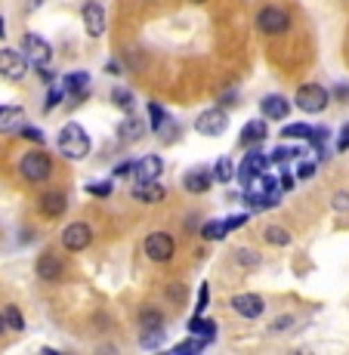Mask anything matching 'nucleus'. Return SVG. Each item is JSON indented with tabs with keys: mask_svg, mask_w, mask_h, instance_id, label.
<instances>
[{
	"mask_svg": "<svg viewBox=\"0 0 349 355\" xmlns=\"http://www.w3.org/2000/svg\"><path fill=\"white\" fill-rule=\"evenodd\" d=\"M56 146H59V152H62L65 158L80 161V158L90 155V136L84 133V127L80 124H65L62 133H59V139H56Z\"/></svg>",
	"mask_w": 349,
	"mask_h": 355,
	"instance_id": "f257e3e1",
	"label": "nucleus"
},
{
	"mask_svg": "<svg viewBox=\"0 0 349 355\" xmlns=\"http://www.w3.org/2000/svg\"><path fill=\"white\" fill-rule=\"evenodd\" d=\"M19 173H22L28 182H46L50 180V173H53L50 155H44V152L22 155V161H19Z\"/></svg>",
	"mask_w": 349,
	"mask_h": 355,
	"instance_id": "f03ea898",
	"label": "nucleus"
},
{
	"mask_svg": "<svg viewBox=\"0 0 349 355\" xmlns=\"http://www.w3.org/2000/svg\"><path fill=\"white\" fill-rule=\"evenodd\" d=\"M327 90L321 84H306V87H300L297 90V108H303L306 114H318V112H325L327 108Z\"/></svg>",
	"mask_w": 349,
	"mask_h": 355,
	"instance_id": "7ed1b4c3",
	"label": "nucleus"
},
{
	"mask_svg": "<svg viewBox=\"0 0 349 355\" xmlns=\"http://www.w3.org/2000/svg\"><path fill=\"white\" fill-rule=\"evenodd\" d=\"M257 28L263 34H284L291 28V16H287V10H282V6H263L257 16Z\"/></svg>",
	"mask_w": 349,
	"mask_h": 355,
	"instance_id": "20e7f679",
	"label": "nucleus"
},
{
	"mask_svg": "<svg viewBox=\"0 0 349 355\" xmlns=\"http://www.w3.org/2000/svg\"><path fill=\"white\" fill-rule=\"evenodd\" d=\"M22 50H25V59H28V65H34V68H44L53 59L50 44H46L40 34H25Z\"/></svg>",
	"mask_w": 349,
	"mask_h": 355,
	"instance_id": "39448f33",
	"label": "nucleus"
},
{
	"mask_svg": "<svg viewBox=\"0 0 349 355\" xmlns=\"http://www.w3.org/2000/svg\"><path fill=\"white\" fill-rule=\"evenodd\" d=\"M173 238L167 235V232H152V235L146 238V257L155 259V263H167L170 257H173Z\"/></svg>",
	"mask_w": 349,
	"mask_h": 355,
	"instance_id": "423d86ee",
	"label": "nucleus"
},
{
	"mask_svg": "<svg viewBox=\"0 0 349 355\" xmlns=\"http://www.w3.org/2000/svg\"><path fill=\"white\" fill-rule=\"evenodd\" d=\"M225 124H229V114H225L223 108H207V112L198 114L195 130L204 136H220V133H225Z\"/></svg>",
	"mask_w": 349,
	"mask_h": 355,
	"instance_id": "0eeeda50",
	"label": "nucleus"
},
{
	"mask_svg": "<svg viewBox=\"0 0 349 355\" xmlns=\"http://www.w3.org/2000/svg\"><path fill=\"white\" fill-rule=\"evenodd\" d=\"M266 167H269V158L259 152H250L248 158L241 161V167H238V182H241L244 189H250L257 182V176L266 173Z\"/></svg>",
	"mask_w": 349,
	"mask_h": 355,
	"instance_id": "6e6552de",
	"label": "nucleus"
},
{
	"mask_svg": "<svg viewBox=\"0 0 349 355\" xmlns=\"http://www.w3.org/2000/svg\"><path fill=\"white\" fill-rule=\"evenodd\" d=\"M90 241H93V229L87 226V223H71V226L62 232V244H65V250H71V254L87 250Z\"/></svg>",
	"mask_w": 349,
	"mask_h": 355,
	"instance_id": "1a4fd4ad",
	"label": "nucleus"
},
{
	"mask_svg": "<svg viewBox=\"0 0 349 355\" xmlns=\"http://www.w3.org/2000/svg\"><path fill=\"white\" fill-rule=\"evenodd\" d=\"M28 71V59L19 56L16 50H0V74L6 80H22Z\"/></svg>",
	"mask_w": 349,
	"mask_h": 355,
	"instance_id": "9d476101",
	"label": "nucleus"
},
{
	"mask_svg": "<svg viewBox=\"0 0 349 355\" xmlns=\"http://www.w3.org/2000/svg\"><path fill=\"white\" fill-rule=\"evenodd\" d=\"M210 186H214V170H207V167H191L189 173L182 176V189H186L189 195H204Z\"/></svg>",
	"mask_w": 349,
	"mask_h": 355,
	"instance_id": "9b49d317",
	"label": "nucleus"
},
{
	"mask_svg": "<svg viewBox=\"0 0 349 355\" xmlns=\"http://www.w3.org/2000/svg\"><path fill=\"white\" fill-rule=\"evenodd\" d=\"M232 309H235L241 318H259L266 309V303H263V297H257V293H238V297H232Z\"/></svg>",
	"mask_w": 349,
	"mask_h": 355,
	"instance_id": "f8f14e48",
	"label": "nucleus"
},
{
	"mask_svg": "<svg viewBox=\"0 0 349 355\" xmlns=\"http://www.w3.org/2000/svg\"><path fill=\"white\" fill-rule=\"evenodd\" d=\"M84 25H87V34L90 37H102V31H105V10H102V3H84Z\"/></svg>",
	"mask_w": 349,
	"mask_h": 355,
	"instance_id": "ddd939ff",
	"label": "nucleus"
},
{
	"mask_svg": "<svg viewBox=\"0 0 349 355\" xmlns=\"http://www.w3.org/2000/svg\"><path fill=\"white\" fill-rule=\"evenodd\" d=\"M37 275L44 278V282H59V278L65 275L62 257H56V254H40V259H37Z\"/></svg>",
	"mask_w": 349,
	"mask_h": 355,
	"instance_id": "4468645a",
	"label": "nucleus"
},
{
	"mask_svg": "<svg viewBox=\"0 0 349 355\" xmlns=\"http://www.w3.org/2000/svg\"><path fill=\"white\" fill-rule=\"evenodd\" d=\"M259 108H263V118H272V121H284L291 114V102L284 96H278V93L259 99Z\"/></svg>",
	"mask_w": 349,
	"mask_h": 355,
	"instance_id": "2eb2a0df",
	"label": "nucleus"
},
{
	"mask_svg": "<svg viewBox=\"0 0 349 355\" xmlns=\"http://www.w3.org/2000/svg\"><path fill=\"white\" fill-rule=\"evenodd\" d=\"M161 170H164V161L158 155H146V158L133 167V173H136V182H152L161 176Z\"/></svg>",
	"mask_w": 349,
	"mask_h": 355,
	"instance_id": "dca6fc26",
	"label": "nucleus"
},
{
	"mask_svg": "<svg viewBox=\"0 0 349 355\" xmlns=\"http://www.w3.org/2000/svg\"><path fill=\"white\" fill-rule=\"evenodd\" d=\"M68 207V198L62 192H46L44 198H40V214L50 216V220H56V216H62Z\"/></svg>",
	"mask_w": 349,
	"mask_h": 355,
	"instance_id": "f3484780",
	"label": "nucleus"
},
{
	"mask_svg": "<svg viewBox=\"0 0 349 355\" xmlns=\"http://www.w3.org/2000/svg\"><path fill=\"white\" fill-rule=\"evenodd\" d=\"M25 124V112L19 105H0V133H12Z\"/></svg>",
	"mask_w": 349,
	"mask_h": 355,
	"instance_id": "a211bd4d",
	"label": "nucleus"
},
{
	"mask_svg": "<svg viewBox=\"0 0 349 355\" xmlns=\"http://www.w3.org/2000/svg\"><path fill=\"white\" fill-rule=\"evenodd\" d=\"M278 195L282 192H254V189H244V204L250 210H269L278 204Z\"/></svg>",
	"mask_w": 349,
	"mask_h": 355,
	"instance_id": "6ab92c4d",
	"label": "nucleus"
},
{
	"mask_svg": "<svg viewBox=\"0 0 349 355\" xmlns=\"http://www.w3.org/2000/svg\"><path fill=\"white\" fill-rule=\"evenodd\" d=\"M133 198H136V201H146V204H158V201H164V189L158 186V180H152V182H136Z\"/></svg>",
	"mask_w": 349,
	"mask_h": 355,
	"instance_id": "aec40b11",
	"label": "nucleus"
},
{
	"mask_svg": "<svg viewBox=\"0 0 349 355\" xmlns=\"http://www.w3.org/2000/svg\"><path fill=\"white\" fill-rule=\"evenodd\" d=\"M87 87H90V74L87 71H71V74H65L62 78V90L71 93V96H78V93L84 96Z\"/></svg>",
	"mask_w": 349,
	"mask_h": 355,
	"instance_id": "412c9836",
	"label": "nucleus"
},
{
	"mask_svg": "<svg viewBox=\"0 0 349 355\" xmlns=\"http://www.w3.org/2000/svg\"><path fill=\"white\" fill-rule=\"evenodd\" d=\"M142 136H146V124H142L139 118H133V112H130L127 121L121 124V139L124 142H139Z\"/></svg>",
	"mask_w": 349,
	"mask_h": 355,
	"instance_id": "4be33fe9",
	"label": "nucleus"
},
{
	"mask_svg": "<svg viewBox=\"0 0 349 355\" xmlns=\"http://www.w3.org/2000/svg\"><path fill=\"white\" fill-rule=\"evenodd\" d=\"M266 139V121H248L241 130V142L250 146V142H263Z\"/></svg>",
	"mask_w": 349,
	"mask_h": 355,
	"instance_id": "5701e85b",
	"label": "nucleus"
},
{
	"mask_svg": "<svg viewBox=\"0 0 349 355\" xmlns=\"http://www.w3.org/2000/svg\"><path fill=\"white\" fill-rule=\"evenodd\" d=\"M189 331H191V334H198V337H207V340H214L216 324L210 322V318H204V312H198V315L189 322Z\"/></svg>",
	"mask_w": 349,
	"mask_h": 355,
	"instance_id": "b1692460",
	"label": "nucleus"
},
{
	"mask_svg": "<svg viewBox=\"0 0 349 355\" xmlns=\"http://www.w3.org/2000/svg\"><path fill=\"white\" fill-rule=\"evenodd\" d=\"M207 343H210L207 337H198V334H195V337H191V340H182V343H176V346H173V352H176V355L204 352V349H207Z\"/></svg>",
	"mask_w": 349,
	"mask_h": 355,
	"instance_id": "393cba45",
	"label": "nucleus"
},
{
	"mask_svg": "<svg viewBox=\"0 0 349 355\" xmlns=\"http://www.w3.org/2000/svg\"><path fill=\"white\" fill-rule=\"evenodd\" d=\"M282 136H284V139H300V142H309L312 127H309V124H287V127L282 130Z\"/></svg>",
	"mask_w": 349,
	"mask_h": 355,
	"instance_id": "a878e982",
	"label": "nucleus"
},
{
	"mask_svg": "<svg viewBox=\"0 0 349 355\" xmlns=\"http://www.w3.org/2000/svg\"><path fill=\"white\" fill-rule=\"evenodd\" d=\"M112 102H114L118 108H124V112L130 114V112H133V102H136V96H133L130 90H124V87H114V90H112Z\"/></svg>",
	"mask_w": 349,
	"mask_h": 355,
	"instance_id": "bb28decb",
	"label": "nucleus"
},
{
	"mask_svg": "<svg viewBox=\"0 0 349 355\" xmlns=\"http://www.w3.org/2000/svg\"><path fill=\"white\" fill-rule=\"evenodd\" d=\"M229 232H225V223L223 220H210L207 226L201 229V238H207V241H220V238H225Z\"/></svg>",
	"mask_w": 349,
	"mask_h": 355,
	"instance_id": "cd10ccee",
	"label": "nucleus"
},
{
	"mask_svg": "<svg viewBox=\"0 0 349 355\" xmlns=\"http://www.w3.org/2000/svg\"><path fill=\"white\" fill-rule=\"evenodd\" d=\"M148 121H152V130H164L170 124L167 121V112L158 105V102H148Z\"/></svg>",
	"mask_w": 349,
	"mask_h": 355,
	"instance_id": "c85d7f7f",
	"label": "nucleus"
},
{
	"mask_svg": "<svg viewBox=\"0 0 349 355\" xmlns=\"http://www.w3.org/2000/svg\"><path fill=\"white\" fill-rule=\"evenodd\" d=\"M232 173H235V167H232L229 158H220L214 167V182H232Z\"/></svg>",
	"mask_w": 349,
	"mask_h": 355,
	"instance_id": "c756f323",
	"label": "nucleus"
},
{
	"mask_svg": "<svg viewBox=\"0 0 349 355\" xmlns=\"http://www.w3.org/2000/svg\"><path fill=\"white\" fill-rule=\"evenodd\" d=\"M235 263L244 266V269H257V266H259V254H257V250L241 248V250H235Z\"/></svg>",
	"mask_w": 349,
	"mask_h": 355,
	"instance_id": "7c9ffc66",
	"label": "nucleus"
},
{
	"mask_svg": "<svg viewBox=\"0 0 349 355\" xmlns=\"http://www.w3.org/2000/svg\"><path fill=\"white\" fill-rule=\"evenodd\" d=\"M291 158H303V152H300V148H287V146H278L275 152L269 155V161H275V164H287Z\"/></svg>",
	"mask_w": 349,
	"mask_h": 355,
	"instance_id": "2f4dec72",
	"label": "nucleus"
},
{
	"mask_svg": "<svg viewBox=\"0 0 349 355\" xmlns=\"http://www.w3.org/2000/svg\"><path fill=\"white\" fill-rule=\"evenodd\" d=\"M266 241H269V244H278V248H284V244H291V235H287L282 226H269V229H266Z\"/></svg>",
	"mask_w": 349,
	"mask_h": 355,
	"instance_id": "473e14b6",
	"label": "nucleus"
},
{
	"mask_svg": "<svg viewBox=\"0 0 349 355\" xmlns=\"http://www.w3.org/2000/svg\"><path fill=\"white\" fill-rule=\"evenodd\" d=\"M3 322L10 324L12 331H25V322H22V315H19L16 306H6V309H3Z\"/></svg>",
	"mask_w": 349,
	"mask_h": 355,
	"instance_id": "72a5a7b5",
	"label": "nucleus"
},
{
	"mask_svg": "<svg viewBox=\"0 0 349 355\" xmlns=\"http://www.w3.org/2000/svg\"><path fill=\"white\" fill-rule=\"evenodd\" d=\"M139 322H142V331H158V327H164L161 312H142Z\"/></svg>",
	"mask_w": 349,
	"mask_h": 355,
	"instance_id": "f704fd0d",
	"label": "nucleus"
},
{
	"mask_svg": "<svg viewBox=\"0 0 349 355\" xmlns=\"http://www.w3.org/2000/svg\"><path fill=\"white\" fill-rule=\"evenodd\" d=\"M161 340H164V334H161V327H158V331H155V334H142V340H139V343L142 346H146V349H158V346H161Z\"/></svg>",
	"mask_w": 349,
	"mask_h": 355,
	"instance_id": "c9c22d12",
	"label": "nucleus"
},
{
	"mask_svg": "<svg viewBox=\"0 0 349 355\" xmlns=\"http://www.w3.org/2000/svg\"><path fill=\"white\" fill-rule=\"evenodd\" d=\"M257 180H259V189H263V192H282V189H278V180H275V176L259 173Z\"/></svg>",
	"mask_w": 349,
	"mask_h": 355,
	"instance_id": "e433bc0d",
	"label": "nucleus"
},
{
	"mask_svg": "<svg viewBox=\"0 0 349 355\" xmlns=\"http://www.w3.org/2000/svg\"><path fill=\"white\" fill-rule=\"evenodd\" d=\"M87 192L96 195V198H108V195H112V182H90V186H87Z\"/></svg>",
	"mask_w": 349,
	"mask_h": 355,
	"instance_id": "4c0bfd02",
	"label": "nucleus"
},
{
	"mask_svg": "<svg viewBox=\"0 0 349 355\" xmlns=\"http://www.w3.org/2000/svg\"><path fill=\"white\" fill-rule=\"evenodd\" d=\"M62 96H65L62 87H53V90L46 93V112H53V108H56L59 102H62Z\"/></svg>",
	"mask_w": 349,
	"mask_h": 355,
	"instance_id": "58836bf2",
	"label": "nucleus"
},
{
	"mask_svg": "<svg viewBox=\"0 0 349 355\" xmlns=\"http://www.w3.org/2000/svg\"><path fill=\"white\" fill-rule=\"evenodd\" d=\"M312 176H316V164L312 161H303L297 167V180H312Z\"/></svg>",
	"mask_w": 349,
	"mask_h": 355,
	"instance_id": "ea45409f",
	"label": "nucleus"
},
{
	"mask_svg": "<svg viewBox=\"0 0 349 355\" xmlns=\"http://www.w3.org/2000/svg\"><path fill=\"white\" fill-rule=\"evenodd\" d=\"M225 223V232H232V229H241L244 223H248V214H235V216H229V220H223Z\"/></svg>",
	"mask_w": 349,
	"mask_h": 355,
	"instance_id": "a19ab883",
	"label": "nucleus"
},
{
	"mask_svg": "<svg viewBox=\"0 0 349 355\" xmlns=\"http://www.w3.org/2000/svg\"><path fill=\"white\" fill-rule=\"evenodd\" d=\"M19 130H22V136H25V139H31V142H44V133H40L37 127H28V124H22Z\"/></svg>",
	"mask_w": 349,
	"mask_h": 355,
	"instance_id": "79ce46f5",
	"label": "nucleus"
},
{
	"mask_svg": "<svg viewBox=\"0 0 349 355\" xmlns=\"http://www.w3.org/2000/svg\"><path fill=\"white\" fill-rule=\"evenodd\" d=\"M207 303H210V288H207V284H201V291H198V306H195V309H198V312H204V309H207Z\"/></svg>",
	"mask_w": 349,
	"mask_h": 355,
	"instance_id": "37998d69",
	"label": "nucleus"
},
{
	"mask_svg": "<svg viewBox=\"0 0 349 355\" xmlns=\"http://www.w3.org/2000/svg\"><path fill=\"white\" fill-rule=\"evenodd\" d=\"M293 186H297V182H293V176L291 173H282V180H278V189H282V192H291Z\"/></svg>",
	"mask_w": 349,
	"mask_h": 355,
	"instance_id": "c03bdc74",
	"label": "nucleus"
},
{
	"mask_svg": "<svg viewBox=\"0 0 349 355\" xmlns=\"http://www.w3.org/2000/svg\"><path fill=\"white\" fill-rule=\"evenodd\" d=\"M130 173H133V164H118V167H114V176H130Z\"/></svg>",
	"mask_w": 349,
	"mask_h": 355,
	"instance_id": "a18cd8bd",
	"label": "nucleus"
},
{
	"mask_svg": "<svg viewBox=\"0 0 349 355\" xmlns=\"http://www.w3.org/2000/svg\"><path fill=\"white\" fill-rule=\"evenodd\" d=\"M337 148H340V152H346V148H349V124L343 127V136H340V142H337Z\"/></svg>",
	"mask_w": 349,
	"mask_h": 355,
	"instance_id": "49530a36",
	"label": "nucleus"
},
{
	"mask_svg": "<svg viewBox=\"0 0 349 355\" xmlns=\"http://www.w3.org/2000/svg\"><path fill=\"white\" fill-rule=\"evenodd\" d=\"M346 204H349V195L340 192L337 198H334V207H337V210H346Z\"/></svg>",
	"mask_w": 349,
	"mask_h": 355,
	"instance_id": "de8ad7c7",
	"label": "nucleus"
},
{
	"mask_svg": "<svg viewBox=\"0 0 349 355\" xmlns=\"http://www.w3.org/2000/svg\"><path fill=\"white\" fill-rule=\"evenodd\" d=\"M3 34H6V22H3V19H0V37H3Z\"/></svg>",
	"mask_w": 349,
	"mask_h": 355,
	"instance_id": "09e8293b",
	"label": "nucleus"
},
{
	"mask_svg": "<svg viewBox=\"0 0 349 355\" xmlns=\"http://www.w3.org/2000/svg\"><path fill=\"white\" fill-rule=\"evenodd\" d=\"M6 331V322H3V315H0V334H3Z\"/></svg>",
	"mask_w": 349,
	"mask_h": 355,
	"instance_id": "8fccbe9b",
	"label": "nucleus"
},
{
	"mask_svg": "<svg viewBox=\"0 0 349 355\" xmlns=\"http://www.w3.org/2000/svg\"><path fill=\"white\" fill-rule=\"evenodd\" d=\"M191 3H201V0H191Z\"/></svg>",
	"mask_w": 349,
	"mask_h": 355,
	"instance_id": "3c124183",
	"label": "nucleus"
}]
</instances>
